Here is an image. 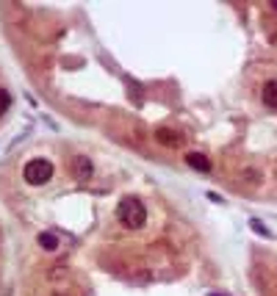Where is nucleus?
<instances>
[{"mask_svg": "<svg viewBox=\"0 0 277 296\" xmlns=\"http://www.w3.org/2000/svg\"><path fill=\"white\" fill-rule=\"evenodd\" d=\"M260 97H263V105H266V108H277V80H269V83L263 86Z\"/></svg>", "mask_w": 277, "mask_h": 296, "instance_id": "20e7f679", "label": "nucleus"}, {"mask_svg": "<svg viewBox=\"0 0 277 296\" xmlns=\"http://www.w3.org/2000/svg\"><path fill=\"white\" fill-rule=\"evenodd\" d=\"M208 199H211V202H225V199H222V197H219V194H214V191L208 194Z\"/></svg>", "mask_w": 277, "mask_h": 296, "instance_id": "9d476101", "label": "nucleus"}, {"mask_svg": "<svg viewBox=\"0 0 277 296\" xmlns=\"http://www.w3.org/2000/svg\"><path fill=\"white\" fill-rule=\"evenodd\" d=\"M250 227L255 230V233H258V236H263V238H272V233H269V230L263 227V224H260L258 219H252V221H250Z\"/></svg>", "mask_w": 277, "mask_h": 296, "instance_id": "6e6552de", "label": "nucleus"}, {"mask_svg": "<svg viewBox=\"0 0 277 296\" xmlns=\"http://www.w3.org/2000/svg\"><path fill=\"white\" fill-rule=\"evenodd\" d=\"M186 163H189L191 169L202 172V175H208V172H211V161H208L205 155H199V153H189V155H186Z\"/></svg>", "mask_w": 277, "mask_h": 296, "instance_id": "7ed1b4c3", "label": "nucleus"}, {"mask_svg": "<svg viewBox=\"0 0 277 296\" xmlns=\"http://www.w3.org/2000/svg\"><path fill=\"white\" fill-rule=\"evenodd\" d=\"M117 213H119V219L125 221V227H130V230H136V227L144 224V205L138 202V199H122Z\"/></svg>", "mask_w": 277, "mask_h": 296, "instance_id": "f257e3e1", "label": "nucleus"}, {"mask_svg": "<svg viewBox=\"0 0 277 296\" xmlns=\"http://www.w3.org/2000/svg\"><path fill=\"white\" fill-rule=\"evenodd\" d=\"M78 166H80V172H83L86 178H92V163H89L86 158H78Z\"/></svg>", "mask_w": 277, "mask_h": 296, "instance_id": "1a4fd4ad", "label": "nucleus"}, {"mask_svg": "<svg viewBox=\"0 0 277 296\" xmlns=\"http://www.w3.org/2000/svg\"><path fill=\"white\" fill-rule=\"evenodd\" d=\"M272 9H275V11H277V3H275V6H272Z\"/></svg>", "mask_w": 277, "mask_h": 296, "instance_id": "9b49d317", "label": "nucleus"}, {"mask_svg": "<svg viewBox=\"0 0 277 296\" xmlns=\"http://www.w3.org/2000/svg\"><path fill=\"white\" fill-rule=\"evenodd\" d=\"M22 175H25V180L31 186H42V183H47L53 178V163L44 161V158H34L31 163H25Z\"/></svg>", "mask_w": 277, "mask_h": 296, "instance_id": "f03ea898", "label": "nucleus"}, {"mask_svg": "<svg viewBox=\"0 0 277 296\" xmlns=\"http://www.w3.org/2000/svg\"><path fill=\"white\" fill-rule=\"evenodd\" d=\"M158 141H164V144H178V141H180V136H175L172 130H161V133H158Z\"/></svg>", "mask_w": 277, "mask_h": 296, "instance_id": "423d86ee", "label": "nucleus"}, {"mask_svg": "<svg viewBox=\"0 0 277 296\" xmlns=\"http://www.w3.org/2000/svg\"><path fill=\"white\" fill-rule=\"evenodd\" d=\"M39 244H42V249H47V252H56V249H59V238L53 236V233H42V236H39Z\"/></svg>", "mask_w": 277, "mask_h": 296, "instance_id": "39448f33", "label": "nucleus"}, {"mask_svg": "<svg viewBox=\"0 0 277 296\" xmlns=\"http://www.w3.org/2000/svg\"><path fill=\"white\" fill-rule=\"evenodd\" d=\"M9 105H11V97H9V92L6 89H0V117L9 111Z\"/></svg>", "mask_w": 277, "mask_h": 296, "instance_id": "0eeeda50", "label": "nucleus"}]
</instances>
